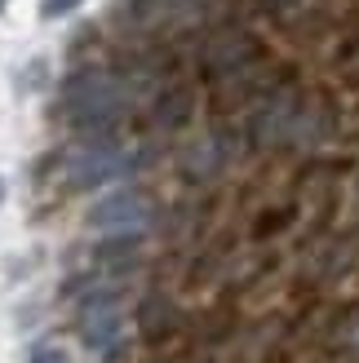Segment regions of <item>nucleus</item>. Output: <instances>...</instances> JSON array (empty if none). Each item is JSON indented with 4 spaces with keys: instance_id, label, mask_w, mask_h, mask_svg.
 <instances>
[{
    "instance_id": "obj_1",
    "label": "nucleus",
    "mask_w": 359,
    "mask_h": 363,
    "mask_svg": "<svg viewBox=\"0 0 359 363\" xmlns=\"http://www.w3.org/2000/svg\"><path fill=\"white\" fill-rule=\"evenodd\" d=\"M58 111L76 133L106 138L124 120L129 102H124V89L116 76H106V71H76V76L62 80Z\"/></svg>"
},
{
    "instance_id": "obj_2",
    "label": "nucleus",
    "mask_w": 359,
    "mask_h": 363,
    "mask_svg": "<svg viewBox=\"0 0 359 363\" xmlns=\"http://www.w3.org/2000/svg\"><path fill=\"white\" fill-rule=\"evenodd\" d=\"M138 169V151L116 142L111 133L106 138H89L80 147H71L62 155V177L71 191H94L102 182H116V177H129Z\"/></svg>"
},
{
    "instance_id": "obj_3",
    "label": "nucleus",
    "mask_w": 359,
    "mask_h": 363,
    "mask_svg": "<svg viewBox=\"0 0 359 363\" xmlns=\"http://www.w3.org/2000/svg\"><path fill=\"white\" fill-rule=\"evenodd\" d=\"M76 328L80 341L94 354H111L120 346V333H124V306L116 288H89L80 297V311H76Z\"/></svg>"
},
{
    "instance_id": "obj_4",
    "label": "nucleus",
    "mask_w": 359,
    "mask_h": 363,
    "mask_svg": "<svg viewBox=\"0 0 359 363\" xmlns=\"http://www.w3.org/2000/svg\"><path fill=\"white\" fill-rule=\"evenodd\" d=\"M151 222V199L138 186H120L111 195H102L98 204H89V226L111 230V235H142V226Z\"/></svg>"
},
{
    "instance_id": "obj_5",
    "label": "nucleus",
    "mask_w": 359,
    "mask_h": 363,
    "mask_svg": "<svg viewBox=\"0 0 359 363\" xmlns=\"http://www.w3.org/2000/svg\"><path fill=\"white\" fill-rule=\"evenodd\" d=\"M253 138L262 147H275V142H289L302 138V116H297V102L293 98H271L253 116Z\"/></svg>"
},
{
    "instance_id": "obj_6",
    "label": "nucleus",
    "mask_w": 359,
    "mask_h": 363,
    "mask_svg": "<svg viewBox=\"0 0 359 363\" xmlns=\"http://www.w3.org/2000/svg\"><path fill=\"white\" fill-rule=\"evenodd\" d=\"M222 160H226L222 138H200V142H195V147L182 155V173L195 177V182H204V177H213V173L222 169Z\"/></svg>"
},
{
    "instance_id": "obj_7",
    "label": "nucleus",
    "mask_w": 359,
    "mask_h": 363,
    "mask_svg": "<svg viewBox=\"0 0 359 363\" xmlns=\"http://www.w3.org/2000/svg\"><path fill=\"white\" fill-rule=\"evenodd\" d=\"M155 323H160V333L173 323V311H169L165 301H151V306H147V333H151V337H155Z\"/></svg>"
},
{
    "instance_id": "obj_8",
    "label": "nucleus",
    "mask_w": 359,
    "mask_h": 363,
    "mask_svg": "<svg viewBox=\"0 0 359 363\" xmlns=\"http://www.w3.org/2000/svg\"><path fill=\"white\" fill-rule=\"evenodd\" d=\"M27 363H71V354H67L62 346H35V350L27 354Z\"/></svg>"
},
{
    "instance_id": "obj_9",
    "label": "nucleus",
    "mask_w": 359,
    "mask_h": 363,
    "mask_svg": "<svg viewBox=\"0 0 359 363\" xmlns=\"http://www.w3.org/2000/svg\"><path fill=\"white\" fill-rule=\"evenodd\" d=\"M76 5H80V0H40V18H62Z\"/></svg>"
},
{
    "instance_id": "obj_10",
    "label": "nucleus",
    "mask_w": 359,
    "mask_h": 363,
    "mask_svg": "<svg viewBox=\"0 0 359 363\" xmlns=\"http://www.w3.org/2000/svg\"><path fill=\"white\" fill-rule=\"evenodd\" d=\"M0 204H5V177H0Z\"/></svg>"
},
{
    "instance_id": "obj_11",
    "label": "nucleus",
    "mask_w": 359,
    "mask_h": 363,
    "mask_svg": "<svg viewBox=\"0 0 359 363\" xmlns=\"http://www.w3.org/2000/svg\"><path fill=\"white\" fill-rule=\"evenodd\" d=\"M0 9H5V0H0Z\"/></svg>"
}]
</instances>
